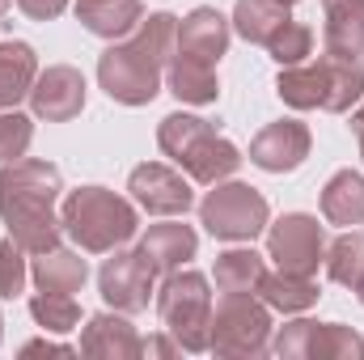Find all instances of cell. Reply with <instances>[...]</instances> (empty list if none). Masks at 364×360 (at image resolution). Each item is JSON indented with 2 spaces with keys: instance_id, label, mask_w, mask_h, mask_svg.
Segmentation results:
<instances>
[{
  "instance_id": "cell-1",
  "label": "cell",
  "mask_w": 364,
  "mask_h": 360,
  "mask_svg": "<svg viewBox=\"0 0 364 360\" xmlns=\"http://www.w3.org/2000/svg\"><path fill=\"white\" fill-rule=\"evenodd\" d=\"M64 191V179L51 162H4L0 166V216L9 225V238L26 250V255H43L51 246H60V216H55V199Z\"/></svg>"
},
{
  "instance_id": "cell-2",
  "label": "cell",
  "mask_w": 364,
  "mask_h": 360,
  "mask_svg": "<svg viewBox=\"0 0 364 360\" xmlns=\"http://www.w3.org/2000/svg\"><path fill=\"white\" fill-rule=\"evenodd\" d=\"M157 144L161 153L182 166V174L191 182H203V186H216L225 182L229 174H237L242 166V153L233 140L216 136V127L199 115H166L161 127H157Z\"/></svg>"
},
{
  "instance_id": "cell-3",
  "label": "cell",
  "mask_w": 364,
  "mask_h": 360,
  "mask_svg": "<svg viewBox=\"0 0 364 360\" xmlns=\"http://www.w3.org/2000/svg\"><path fill=\"white\" fill-rule=\"evenodd\" d=\"M60 225L81 250L110 255V250H119V246H127L136 238L140 216H136V208L123 195H114L106 186H81V191H73L64 199Z\"/></svg>"
},
{
  "instance_id": "cell-4",
  "label": "cell",
  "mask_w": 364,
  "mask_h": 360,
  "mask_svg": "<svg viewBox=\"0 0 364 360\" xmlns=\"http://www.w3.org/2000/svg\"><path fill=\"white\" fill-rule=\"evenodd\" d=\"M208 352L242 360L272 352V305L263 297L255 301V292H225V301L212 309Z\"/></svg>"
},
{
  "instance_id": "cell-5",
  "label": "cell",
  "mask_w": 364,
  "mask_h": 360,
  "mask_svg": "<svg viewBox=\"0 0 364 360\" xmlns=\"http://www.w3.org/2000/svg\"><path fill=\"white\" fill-rule=\"evenodd\" d=\"M157 314L166 322V335L178 339L182 352H208V327H212V292L199 271H170L157 288Z\"/></svg>"
},
{
  "instance_id": "cell-6",
  "label": "cell",
  "mask_w": 364,
  "mask_h": 360,
  "mask_svg": "<svg viewBox=\"0 0 364 360\" xmlns=\"http://www.w3.org/2000/svg\"><path fill=\"white\" fill-rule=\"evenodd\" d=\"M199 221L220 242H255L272 225V208L250 182H216L199 203Z\"/></svg>"
},
{
  "instance_id": "cell-7",
  "label": "cell",
  "mask_w": 364,
  "mask_h": 360,
  "mask_svg": "<svg viewBox=\"0 0 364 360\" xmlns=\"http://www.w3.org/2000/svg\"><path fill=\"white\" fill-rule=\"evenodd\" d=\"M161 64L136 43H110L102 55H97V85L106 90L110 102H123V106H149L157 93H161Z\"/></svg>"
},
{
  "instance_id": "cell-8",
  "label": "cell",
  "mask_w": 364,
  "mask_h": 360,
  "mask_svg": "<svg viewBox=\"0 0 364 360\" xmlns=\"http://www.w3.org/2000/svg\"><path fill=\"white\" fill-rule=\"evenodd\" d=\"M272 352L284 360H364V335L352 327H339V322L296 318V322L279 327Z\"/></svg>"
},
{
  "instance_id": "cell-9",
  "label": "cell",
  "mask_w": 364,
  "mask_h": 360,
  "mask_svg": "<svg viewBox=\"0 0 364 360\" xmlns=\"http://www.w3.org/2000/svg\"><path fill=\"white\" fill-rule=\"evenodd\" d=\"M267 255L279 271L314 275L318 263L326 259V233L314 216L305 212H284L275 225H267Z\"/></svg>"
},
{
  "instance_id": "cell-10",
  "label": "cell",
  "mask_w": 364,
  "mask_h": 360,
  "mask_svg": "<svg viewBox=\"0 0 364 360\" xmlns=\"http://www.w3.org/2000/svg\"><path fill=\"white\" fill-rule=\"evenodd\" d=\"M153 280L157 268L144 259V250H110V259L97 271V288H102V301L119 314H140L149 309V297H153Z\"/></svg>"
},
{
  "instance_id": "cell-11",
  "label": "cell",
  "mask_w": 364,
  "mask_h": 360,
  "mask_svg": "<svg viewBox=\"0 0 364 360\" xmlns=\"http://www.w3.org/2000/svg\"><path fill=\"white\" fill-rule=\"evenodd\" d=\"M132 199L149 212V216H186L195 195H191V179H182L178 170L161 166V162H144L132 170L127 179Z\"/></svg>"
},
{
  "instance_id": "cell-12",
  "label": "cell",
  "mask_w": 364,
  "mask_h": 360,
  "mask_svg": "<svg viewBox=\"0 0 364 360\" xmlns=\"http://www.w3.org/2000/svg\"><path fill=\"white\" fill-rule=\"evenodd\" d=\"M30 106L38 119L47 123H68L85 110V77L73 64H51L47 73H38L34 90H30Z\"/></svg>"
},
{
  "instance_id": "cell-13",
  "label": "cell",
  "mask_w": 364,
  "mask_h": 360,
  "mask_svg": "<svg viewBox=\"0 0 364 360\" xmlns=\"http://www.w3.org/2000/svg\"><path fill=\"white\" fill-rule=\"evenodd\" d=\"M309 127L296 119H279L267 123L255 140H250V162L267 174H292L305 157H309Z\"/></svg>"
},
{
  "instance_id": "cell-14",
  "label": "cell",
  "mask_w": 364,
  "mask_h": 360,
  "mask_svg": "<svg viewBox=\"0 0 364 360\" xmlns=\"http://www.w3.org/2000/svg\"><path fill=\"white\" fill-rule=\"evenodd\" d=\"M178 51L191 60H203V64H216L225 51H229V17L199 4L191 9L178 21Z\"/></svg>"
},
{
  "instance_id": "cell-15",
  "label": "cell",
  "mask_w": 364,
  "mask_h": 360,
  "mask_svg": "<svg viewBox=\"0 0 364 360\" xmlns=\"http://www.w3.org/2000/svg\"><path fill=\"white\" fill-rule=\"evenodd\" d=\"M140 335L127 322V314H93L90 327L81 331V352L93 360H136L140 356Z\"/></svg>"
},
{
  "instance_id": "cell-16",
  "label": "cell",
  "mask_w": 364,
  "mask_h": 360,
  "mask_svg": "<svg viewBox=\"0 0 364 360\" xmlns=\"http://www.w3.org/2000/svg\"><path fill=\"white\" fill-rule=\"evenodd\" d=\"M77 21L97 38L119 43L144 21V4L140 0H77Z\"/></svg>"
},
{
  "instance_id": "cell-17",
  "label": "cell",
  "mask_w": 364,
  "mask_h": 360,
  "mask_svg": "<svg viewBox=\"0 0 364 360\" xmlns=\"http://www.w3.org/2000/svg\"><path fill=\"white\" fill-rule=\"evenodd\" d=\"M38 81V55L30 43H0V110H17L21 97H30Z\"/></svg>"
},
{
  "instance_id": "cell-18",
  "label": "cell",
  "mask_w": 364,
  "mask_h": 360,
  "mask_svg": "<svg viewBox=\"0 0 364 360\" xmlns=\"http://www.w3.org/2000/svg\"><path fill=\"white\" fill-rule=\"evenodd\" d=\"M326 55H335V60L364 55V0L326 4Z\"/></svg>"
},
{
  "instance_id": "cell-19",
  "label": "cell",
  "mask_w": 364,
  "mask_h": 360,
  "mask_svg": "<svg viewBox=\"0 0 364 360\" xmlns=\"http://www.w3.org/2000/svg\"><path fill=\"white\" fill-rule=\"evenodd\" d=\"M140 250H144V259H149L153 268L170 275V271H178L182 263L195 259L199 238H195L191 225H153V229L140 238Z\"/></svg>"
},
{
  "instance_id": "cell-20",
  "label": "cell",
  "mask_w": 364,
  "mask_h": 360,
  "mask_svg": "<svg viewBox=\"0 0 364 360\" xmlns=\"http://www.w3.org/2000/svg\"><path fill=\"white\" fill-rule=\"evenodd\" d=\"M275 93L292 110H322V102H326V60H305V64L279 68Z\"/></svg>"
},
{
  "instance_id": "cell-21",
  "label": "cell",
  "mask_w": 364,
  "mask_h": 360,
  "mask_svg": "<svg viewBox=\"0 0 364 360\" xmlns=\"http://www.w3.org/2000/svg\"><path fill=\"white\" fill-rule=\"evenodd\" d=\"M166 85H170V93H174L178 102H191V106H208V102L220 97V81H216L212 64L191 60V55H182V51L166 64Z\"/></svg>"
},
{
  "instance_id": "cell-22",
  "label": "cell",
  "mask_w": 364,
  "mask_h": 360,
  "mask_svg": "<svg viewBox=\"0 0 364 360\" xmlns=\"http://www.w3.org/2000/svg\"><path fill=\"white\" fill-rule=\"evenodd\" d=\"M34 284L38 292H81L85 280H90V268L77 250H64V246H51L34 259Z\"/></svg>"
},
{
  "instance_id": "cell-23",
  "label": "cell",
  "mask_w": 364,
  "mask_h": 360,
  "mask_svg": "<svg viewBox=\"0 0 364 360\" xmlns=\"http://www.w3.org/2000/svg\"><path fill=\"white\" fill-rule=\"evenodd\" d=\"M322 216L339 229H356L364 225V174L356 170H339L335 179L322 186Z\"/></svg>"
},
{
  "instance_id": "cell-24",
  "label": "cell",
  "mask_w": 364,
  "mask_h": 360,
  "mask_svg": "<svg viewBox=\"0 0 364 360\" xmlns=\"http://www.w3.org/2000/svg\"><path fill=\"white\" fill-rule=\"evenodd\" d=\"M259 297L279 309V314H305L309 305H318V284L314 275H296V271H275V275H263L259 284Z\"/></svg>"
},
{
  "instance_id": "cell-25",
  "label": "cell",
  "mask_w": 364,
  "mask_h": 360,
  "mask_svg": "<svg viewBox=\"0 0 364 360\" xmlns=\"http://www.w3.org/2000/svg\"><path fill=\"white\" fill-rule=\"evenodd\" d=\"M288 9H292V4H284V0H237V9H233V30H237L246 43H263V47H267V38L288 21Z\"/></svg>"
},
{
  "instance_id": "cell-26",
  "label": "cell",
  "mask_w": 364,
  "mask_h": 360,
  "mask_svg": "<svg viewBox=\"0 0 364 360\" xmlns=\"http://www.w3.org/2000/svg\"><path fill=\"white\" fill-rule=\"evenodd\" d=\"M322 60H326V102H322V110L348 115V110L364 97L360 60H335V55H322Z\"/></svg>"
},
{
  "instance_id": "cell-27",
  "label": "cell",
  "mask_w": 364,
  "mask_h": 360,
  "mask_svg": "<svg viewBox=\"0 0 364 360\" xmlns=\"http://www.w3.org/2000/svg\"><path fill=\"white\" fill-rule=\"evenodd\" d=\"M216 288L220 292H259V284H263V255H255V250H225V255H216Z\"/></svg>"
},
{
  "instance_id": "cell-28",
  "label": "cell",
  "mask_w": 364,
  "mask_h": 360,
  "mask_svg": "<svg viewBox=\"0 0 364 360\" xmlns=\"http://www.w3.org/2000/svg\"><path fill=\"white\" fill-rule=\"evenodd\" d=\"M326 275L335 280V284H343V288H356L364 280V233L356 229H348V233H339L331 246H326Z\"/></svg>"
},
{
  "instance_id": "cell-29",
  "label": "cell",
  "mask_w": 364,
  "mask_h": 360,
  "mask_svg": "<svg viewBox=\"0 0 364 360\" xmlns=\"http://www.w3.org/2000/svg\"><path fill=\"white\" fill-rule=\"evenodd\" d=\"M30 314L51 335H68L81 322V305L73 301V292H38V297H30Z\"/></svg>"
},
{
  "instance_id": "cell-30",
  "label": "cell",
  "mask_w": 364,
  "mask_h": 360,
  "mask_svg": "<svg viewBox=\"0 0 364 360\" xmlns=\"http://www.w3.org/2000/svg\"><path fill=\"white\" fill-rule=\"evenodd\" d=\"M136 43L166 68V64L178 55V17H174V13H153L149 21L136 26Z\"/></svg>"
},
{
  "instance_id": "cell-31",
  "label": "cell",
  "mask_w": 364,
  "mask_h": 360,
  "mask_svg": "<svg viewBox=\"0 0 364 360\" xmlns=\"http://www.w3.org/2000/svg\"><path fill=\"white\" fill-rule=\"evenodd\" d=\"M267 51H272V60L279 64V68H292V64H305V60L314 55V30L288 17V21H284V26L275 30L272 38H267Z\"/></svg>"
},
{
  "instance_id": "cell-32",
  "label": "cell",
  "mask_w": 364,
  "mask_h": 360,
  "mask_svg": "<svg viewBox=\"0 0 364 360\" xmlns=\"http://www.w3.org/2000/svg\"><path fill=\"white\" fill-rule=\"evenodd\" d=\"M30 140H34V123H30V115H21V110H0V166L26 157Z\"/></svg>"
},
{
  "instance_id": "cell-33",
  "label": "cell",
  "mask_w": 364,
  "mask_h": 360,
  "mask_svg": "<svg viewBox=\"0 0 364 360\" xmlns=\"http://www.w3.org/2000/svg\"><path fill=\"white\" fill-rule=\"evenodd\" d=\"M26 280H30V271H26V250H21L13 238H4V242H0V297H4V301L21 297V292H26Z\"/></svg>"
},
{
  "instance_id": "cell-34",
  "label": "cell",
  "mask_w": 364,
  "mask_h": 360,
  "mask_svg": "<svg viewBox=\"0 0 364 360\" xmlns=\"http://www.w3.org/2000/svg\"><path fill=\"white\" fill-rule=\"evenodd\" d=\"M17 9L30 17V21H51L68 9V0H17Z\"/></svg>"
},
{
  "instance_id": "cell-35",
  "label": "cell",
  "mask_w": 364,
  "mask_h": 360,
  "mask_svg": "<svg viewBox=\"0 0 364 360\" xmlns=\"http://www.w3.org/2000/svg\"><path fill=\"white\" fill-rule=\"evenodd\" d=\"M182 348H178V339H174V335H170V339H166V335H153V339H144V344H140V356H178Z\"/></svg>"
},
{
  "instance_id": "cell-36",
  "label": "cell",
  "mask_w": 364,
  "mask_h": 360,
  "mask_svg": "<svg viewBox=\"0 0 364 360\" xmlns=\"http://www.w3.org/2000/svg\"><path fill=\"white\" fill-rule=\"evenodd\" d=\"M38 352H51V356H77V348L55 344V339H30V344L21 348V356H38Z\"/></svg>"
},
{
  "instance_id": "cell-37",
  "label": "cell",
  "mask_w": 364,
  "mask_h": 360,
  "mask_svg": "<svg viewBox=\"0 0 364 360\" xmlns=\"http://www.w3.org/2000/svg\"><path fill=\"white\" fill-rule=\"evenodd\" d=\"M352 136L360 140V157H364V97L356 102V110H352Z\"/></svg>"
},
{
  "instance_id": "cell-38",
  "label": "cell",
  "mask_w": 364,
  "mask_h": 360,
  "mask_svg": "<svg viewBox=\"0 0 364 360\" xmlns=\"http://www.w3.org/2000/svg\"><path fill=\"white\" fill-rule=\"evenodd\" d=\"M4 13H9V0H0V21H4Z\"/></svg>"
},
{
  "instance_id": "cell-39",
  "label": "cell",
  "mask_w": 364,
  "mask_h": 360,
  "mask_svg": "<svg viewBox=\"0 0 364 360\" xmlns=\"http://www.w3.org/2000/svg\"><path fill=\"white\" fill-rule=\"evenodd\" d=\"M356 292H360V305H364V280H360V284H356Z\"/></svg>"
},
{
  "instance_id": "cell-40",
  "label": "cell",
  "mask_w": 364,
  "mask_h": 360,
  "mask_svg": "<svg viewBox=\"0 0 364 360\" xmlns=\"http://www.w3.org/2000/svg\"><path fill=\"white\" fill-rule=\"evenodd\" d=\"M0 339H4V314H0Z\"/></svg>"
},
{
  "instance_id": "cell-41",
  "label": "cell",
  "mask_w": 364,
  "mask_h": 360,
  "mask_svg": "<svg viewBox=\"0 0 364 360\" xmlns=\"http://www.w3.org/2000/svg\"><path fill=\"white\" fill-rule=\"evenodd\" d=\"M284 4H301V0H284Z\"/></svg>"
},
{
  "instance_id": "cell-42",
  "label": "cell",
  "mask_w": 364,
  "mask_h": 360,
  "mask_svg": "<svg viewBox=\"0 0 364 360\" xmlns=\"http://www.w3.org/2000/svg\"><path fill=\"white\" fill-rule=\"evenodd\" d=\"M322 4H335V0H322Z\"/></svg>"
}]
</instances>
